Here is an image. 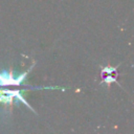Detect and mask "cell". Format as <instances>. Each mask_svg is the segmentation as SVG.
Here are the masks:
<instances>
[{
  "label": "cell",
  "instance_id": "obj_1",
  "mask_svg": "<svg viewBox=\"0 0 134 134\" xmlns=\"http://www.w3.org/2000/svg\"><path fill=\"white\" fill-rule=\"evenodd\" d=\"M27 89H22V90H5V89H0V104H3L5 108L9 106V109H12V105L14 103H22L25 105L30 111L35 112V110L30 107V105L27 103V100L23 97V92H26Z\"/></svg>",
  "mask_w": 134,
  "mask_h": 134
},
{
  "label": "cell",
  "instance_id": "obj_2",
  "mask_svg": "<svg viewBox=\"0 0 134 134\" xmlns=\"http://www.w3.org/2000/svg\"><path fill=\"white\" fill-rule=\"evenodd\" d=\"M35 65V62L34 64L29 67L28 70L20 73V74H15L13 72V69L9 68L8 70L5 69V70H2L0 71V87H4V86H20V85H23V83H27L26 82V77H27V74L30 72V70L32 69Z\"/></svg>",
  "mask_w": 134,
  "mask_h": 134
}]
</instances>
